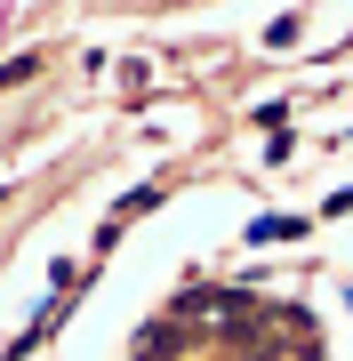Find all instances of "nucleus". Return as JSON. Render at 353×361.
I'll use <instances>...</instances> for the list:
<instances>
[{
	"label": "nucleus",
	"mask_w": 353,
	"mask_h": 361,
	"mask_svg": "<svg viewBox=\"0 0 353 361\" xmlns=\"http://www.w3.org/2000/svg\"><path fill=\"white\" fill-rule=\"evenodd\" d=\"M297 233H305V217H257L249 241H297Z\"/></svg>",
	"instance_id": "obj_1"
},
{
	"label": "nucleus",
	"mask_w": 353,
	"mask_h": 361,
	"mask_svg": "<svg viewBox=\"0 0 353 361\" xmlns=\"http://www.w3.org/2000/svg\"><path fill=\"white\" fill-rule=\"evenodd\" d=\"M32 65H40V56H8V65H0V89H16V80H32Z\"/></svg>",
	"instance_id": "obj_2"
}]
</instances>
